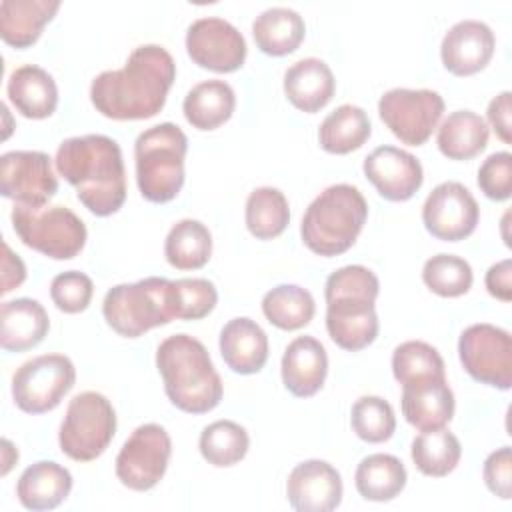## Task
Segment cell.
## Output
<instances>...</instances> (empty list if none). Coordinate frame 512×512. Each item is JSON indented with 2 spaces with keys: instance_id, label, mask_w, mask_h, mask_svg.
<instances>
[{
  "instance_id": "ba28073f",
  "label": "cell",
  "mask_w": 512,
  "mask_h": 512,
  "mask_svg": "<svg viewBox=\"0 0 512 512\" xmlns=\"http://www.w3.org/2000/svg\"><path fill=\"white\" fill-rule=\"evenodd\" d=\"M10 218L18 238L48 258L70 260L86 244L84 222L66 206L32 208L16 204Z\"/></svg>"
},
{
  "instance_id": "d4e9b609",
  "label": "cell",
  "mask_w": 512,
  "mask_h": 512,
  "mask_svg": "<svg viewBox=\"0 0 512 512\" xmlns=\"http://www.w3.org/2000/svg\"><path fill=\"white\" fill-rule=\"evenodd\" d=\"M72 490V474L52 462L40 460L28 466L16 484V496L28 510H52L60 506Z\"/></svg>"
},
{
  "instance_id": "603a6c76",
  "label": "cell",
  "mask_w": 512,
  "mask_h": 512,
  "mask_svg": "<svg viewBox=\"0 0 512 512\" xmlns=\"http://www.w3.org/2000/svg\"><path fill=\"white\" fill-rule=\"evenodd\" d=\"M336 90L330 66L320 58H302L284 72V94L302 112L314 114L324 108Z\"/></svg>"
},
{
  "instance_id": "44dd1931",
  "label": "cell",
  "mask_w": 512,
  "mask_h": 512,
  "mask_svg": "<svg viewBox=\"0 0 512 512\" xmlns=\"http://www.w3.org/2000/svg\"><path fill=\"white\" fill-rule=\"evenodd\" d=\"M328 356L314 336L294 338L282 356V382L298 398L314 396L326 380Z\"/></svg>"
},
{
  "instance_id": "c3c4849f",
  "label": "cell",
  "mask_w": 512,
  "mask_h": 512,
  "mask_svg": "<svg viewBox=\"0 0 512 512\" xmlns=\"http://www.w3.org/2000/svg\"><path fill=\"white\" fill-rule=\"evenodd\" d=\"M2 446H4V460H2V464H4V468H2V476L4 474H8V470L12 468V464H16V460H18V452H16V448L10 444V440H2Z\"/></svg>"
},
{
  "instance_id": "7a4b0ae2",
  "label": "cell",
  "mask_w": 512,
  "mask_h": 512,
  "mask_svg": "<svg viewBox=\"0 0 512 512\" xmlns=\"http://www.w3.org/2000/svg\"><path fill=\"white\" fill-rule=\"evenodd\" d=\"M56 170L76 188L96 216L118 212L126 200V172L118 142L104 134L66 138L56 150Z\"/></svg>"
},
{
  "instance_id": "4dcf8cb0",
  "label": "cell",
  "mask_w": 512,
  "mask_h": 512,
  "mask_svg": "<svg viewBox=\"0 0 512 512\" xmlns=\"http://www.w3.org/2000/svg\"><path fill=\"white\" fill-rule=\"evenodd\" d=\"M354 484L364 500L388 502L394 500L406 486V468L392 454H370L360 460Z\"/></svg>"
},
{
  "instance_id": "d590c367",
  "label": "cell",
  "mask_w": 512,
  "mask_h": 512,
  "mask_svg": "<svg viewBox=\"0 0 512 512\" xmlns=\"http://www.w3.org/2000/svg\"><path fill=\"white\" fill-rule=\"evenodd\" d=\"M246 228L258 240H272L280 236L290 222V208L286 196L272 186H262L250 192L246 200Z\"/></svg>"
},
{
  "instance_id": "30bf717a",
  "label": "cell",
  "mask_w": 512,
  "mask_h": 512,
  "mask_svg": "<svg viewBox=\"0 0 512 512\" xmlns=\"http://www.w3.org/2000/svg\"><path fill=\"white\" fill-rule=\"evenodd\" d=\"M76 382V368L64 354H42L26 360L12 376L14 404L26 414L54 410Z\"/></svg>"
},
{
  "instance_id": "52a82bcc",
  "label": "cell",
  "mask_w": 512,
  "mask_h": 512,
  "mask_svg": "<svg viewBox=\"0 0 512 512\" xmlns=\"http://www.w3.org/2000/svg\"><path fill=\"white\" fill-rule=\"evenodd\" d=\"M106 324L124 338H138L144 332L176 320L174 280L148 276L132 284L110 288L102 302Z\"/></svg>"
},
{
  "instance_id": "7c38bea8",
  "label": "cell",
  "mask_w": 512,
  "mask_h": 512,
  "mask_svg": "<svg viewBox=\"0 0 512 512\" xmlns=\"http://www.w3.org/2000/svg\"><path fill=\"white\" fill-rule=\"evenodd\" d=\"M464 370L478 382L508 390L512 386V338L494 324H472L458 340Z\"/></svg>"
},
{
  "instance_id": "8fae6325",
  "label": "cell",
  "mask_w": 512,
  "mask_h": 512,
  "mask_svg": "<svg viewBox=\"0 0 512 512\" xmlns=\"http://www.w3.org/2000/svg\"><path fill=\"white\" fill-rule=\"evenodd\" d=\"M442 112V96L426 88H392L384 92L378 102L382 122L408 146H422L438 126Z\"/></svg>"
},
{
  "instance_id": "7bdbcfd3",
  "label": "cell",
  "mask_w": 512,
  "mask_h": 512,
  "mask_svg": "<svg viewBox=\"0 0 512 512\" xmlns=\"http://www.w3.org/2000/svg\"><path fill=\"white\" fill-rule=\"evenodd\" d=\"M478 186L486 198L502 202L512 194V154L494 152L478 170Z\"/></svg>"
},
{
  "instance_id": "9a60e30c",
  "label": "cell",
  "mask_w": 512,
  "mask_h": 512,
  "mask_svg": "<svg viewBox=\"0 0 512 512\" xmlns=\"http://www.w3.org/2000/svg\"><path fill=\"white\" fill-rule=\"evenodd\" d=\"M186 52L200 68L226 74L244 64L246 40L224 18H198L188 26Z\"/></svg>"
},
{
  "instance_id": "d6986e66",
  "label": "cell",
  "mask_w": 512,
  "mask_h": 512,
  "mask_svg": "<svg viewBox=\"0 0 512 512\" xmlns=\"http://www.w3.org/2000/svg\"><path fill=\"white\" fill-rule=\"evenodd\" d=\"M496 48L494 32L480 20H460L442 38L440 58L454 76H472L486 68Z\"/></svg>"
},
{
  "instance_id": "8992f818",
  "label": "cell",
  "mask_w": 512,
  "mask_h": 512,
  "mask_svg": "<svg viewBox=\"0 0 512 512\" xmlns=\"http://www.w3.org/2000/svg\"><path fill=\"white\" fill-rule=\"evenodd\" d=\"M186 134L172 122L144 130L134 144L136 182L140 194L154 204L170 202L184 186Z\"/></svg>"
},
{
  "instance_id": "ee69618b",
  "label": "cell",
  "mask_w": 512,
  "mask_h": 512,
  "mask_svg": "<svg viewBox=\"0 0 512 512\" xmlns=\"http://www.w3.org/2000/svg\"><path fill=\"white\" fill-rule=\"evenodd\" d=\"M482 476L492 494H496L502 500L512 498V450H510V446H502L486 458Z\"/></svg>"
},
{
  "instance_id": "1f68e13d",
  "label": "cell",
  "mask_w": 512,
  "mask_h": 512,
  "mask_svg": "<svg viewBox=\"0 0 512 512\" xmlns=\"http://www.w3.org/2000/svg\"><path fill=\"white\" fill-rule=\"evenodd\" d=\"M370 132L368 114L360 106L342 104L322 120L318 142L330 154H350L370 138Z\"/></svg>"
},
{
  "instance_id": "bcb514c9",
  "label": "cell",
  "mask_w": 512,
  "mask_h": 512,
  "mask_svg": "<svg viewBox=\"0 0 512 512\" xmlns=\"http://www.w3.org/2000/svg\"><path fill=\"white\" fill-rule=\"evenodd\" d=\"M486 290L502 302L512 300V260L510 258H504L488 268Z\"/></svg>"
},
{
  "instance_id": "6da1fadb",
  "label": "cell",
  "mask_w": 512,
  "mask_h": 512,
  "mask_svg": "<svg viewBox=\"0 0 512 512\" xmlns=\"http://www.w3.org/2000/svg\"><path fill=\"white\" fill-rule=\"evenodd\" d=\"M174 78L170 52L158 44H142L120 70H106L92 80L90 100L106 118L146 120L164 108Z\"/></svg>"
},
{
  "instance_id": "836d02e7",
  "label": "cell",
  "mask_w": 512,
  "mask_h": 512,
  "mask_svg": "<svg viewBox=\"0 0 512 512\" xmlns=\"http://www.w3.org/2000/svg\"><path fill=\"white\" fill-rule=\"evenodd\" d=\"M412 462L414 466L434 478L448 476L460 462L462 456V446L460 440L442 428L434 430H422L414 440H412Z\"/></svg>"
},
{
  "instance_id": "d6a6232c",
  "label": "cell",
  "mask_w": 512,
  "mask_h": 512,
  "mask_svg": "<svg viewBox=\"0 0 512 512\" xmlns=\"http://www.w3.org/2000/svg\"><path fill=\"white\" fill-rule=\"evenodd\" d=\"M212 254L210 230L192 218L176 222L164 242V256L176 270H198Z\"/></svg>"
},
{
  "instance_id": "7dc6e473",
  "label": "cell",
  "mask_w": 512,
  "mask_h": 512,
  "mask_svg": "<svg viewBox=\"0 0 512 512\" xmlns=\"http://www.w3.org/2000/svg\"><path fill=\"white\" fill-rule=\"evenodd\" d=\"M4 256H2V294L18 288L26 278L24 262L10 250V246L4 242Z\"/></svg>"
},
{
  "instance_id": "f35d334b",
  "label": "cell",
  "mask_w": 512,
  "mask_h": 512,
  "mask_svg": "<svg viewBox=\"0 0 512 512\" xmlns=\"http://www.w3.org/2000/svg\"><path fill=\"white\" fill-rule=\"evenodd\" d=\"M350 424L360 440L380 444L392 438L396 430V416L384 398L362 396L352 404Z\"/></svg>"
},
{
  "instance_id": "83f0119b",
  "label": "cell",
  "mask_w": 512,
  "mask_h": 512,
  "mask_svg": "<svg viewBox=\"0 0 512 512\" xmlns=\"http://www.w3.org/2000/svg\"><path fill=\"white\" fill-rule=\"evenodd\" d=\"M306 24L302 16L286 6L264 10L252 22V36L256 46L268 56H286L294 52L304 40Z\"/></svg>"
},
{
  "instance_id": "e0dca14e",
  "label": "cell",
  "mask_w": 512,
  "mask_h": 512,
  "mask_svg": "<svg viewBox=\"0 0 512 512\" xmlns=\"http://www.w3.org/2000/svg\"><path fill=\"white\" fill-rule=\"evenodd\" d=\"M362 170L378 194L390 202L410 200L424 182L420 160L396 146H378L372 150L364 158Z\"/></svg>"
},
{
  "instance_id": "4316f807",
  "label": "cell",
  "mask_w": 512,
  "mask_h": 512,
  "mask_svg": "<svg viewBox=\"0 0 512 512\" xmlns=\"http://www.w3.org/2000/svg\"><path fill=\"white\" fill-rule=\"evenodd\" d=\"M58 0H2L0 2V36L8 46H32L42 28L58 12Z\"/></svg>"
},
{
  "instance_id": "74e56055",
  "label": "cell",
  "mask_w": 512,
  "mask_h": 512,
  "mask_svg": "<svg viewBox=\"0 0 512 512\" xmlns=\"http://www.w3.org/2000/svg\"><path fill=\"white\" fill-rule=\"evenodd\" d=\"M424 284L442 298H456L470 290L474 274L470 264L454 254H436L424 262Z\"/></svg>"
},
{
  "instance_id": "7402d4cb",
  "label": "cell",
  "mask_w": 512,
  "mask_h": 512,
  "mask_svg": "<svg viewBox=\"0 0 512 512\" xmlns=\"http://www.w3.org/2000/svg\"><path fill=\"white\" fill-rule=\"evenodd\" d=\"M218 346L224 364L236 374H256L268 360V336L246 316L232 318L224 324Z\"/></svg>"
},
{
  "instance_id": "277c9868",
  "label": "cell",
  "mask_w": 512,
  "mask_h": 512,
  "mask_svg": "<svg viewBox=\"0 0 512 512\" xmlns=\"http://www.w3.org/2000/svg\"><path fill=\"white\" fill-rule=\"evenodd\" d=\"M378 290L376 274L360 264L344 266L328 276L324 286L326 330L340 348L358 352L376 340Z\"/></svg>"
},
{
  "instance_id": "ab89813d",
  "label": "cell",
  "mask_w": 512,
  "mask_h": 512,
  "mask_svg": "<svg viewBox=\"0 0 512 512\" xmlns=\"http://www.w3.org/2000/svg\"><path fill=\"white\" fill-rule=\"evenodd\" d=\"M392 372L400 384L428 376H446L442 356L434 346L422 340H408L396 346L392 354Z\"/></svg>"
},
{
  "instance_id": "ac0fdd59",
  "label": "cell",
  "mask_w": 512,
  "mask_h": 512,
  "mask_svg": "<svg viewBox=\"0 0 512 512\" xmlns=\"http://www.w3.org/2000/svg\"><path fill=\"white\" fill-rule=\"evenodd\" d=\"M286 496L298 512H330L342 500L340 472L326 460H304L292 468Z\"/></svg>"
},
{
  "instance_id": "9c48e42d",
  "label": "cell",
  "mask_w": 512,
  "mask_h": 512,
  "mask_svg": "<svg viewBox=\"0 0 512 512\" xmlns=\"http://www.w3.org/2000/svg\"><path fill=\"white\" fill-rule=\"evenodd\" d=\"M114 432L116 412L110 400L100 392H80L70 400L60 424V450L76 462H90L108 448Z\"/></svg>"
},
{
  "instance_id": "f6af8a7d",
  "label": "cell",
  "mask_w": 512,
  "mask_h": 512,
  "mask_svg": "<svg viewBox=\"0 0 512 512\" xmlns=\"http://www.w3.org/2000/svg\"><path fill=\"white\" fill-rule=\"evenodd\" d=\"M512 94L508 90L500 92L498 96H494L488 104L486 116L490 126L494 128L496 136L504 142L510 144L512 142V124H510V116H512Z\"/></svg>"
},
{
  "instance_id": "8d00e7d4",
  "label": "cell",
  "mask_w": 512,
  "mask_h": 512,
  "mask_svg": "<svg viewBox=\"0 0 512 512\" xmlns=\"http://www.w3.org/2000/svg\"><path fill=\"white\" fill-rule=\"evenodd\" d=\"M250 446L248 432L232 420H216L208 424L200 434V454L202 458L216 466V468H228L238 464Z\"/></svg>"
},
{
  "instance_id": "60d3db41",
  "label": "cell",
  "mask_w": 512,
  "mask_h": 512,
  "mask_svg": "<svg viewBox=\"0 0 512 512\" xmlns=\"http://www.w3.org/2000/svg\"><path fill=\"white\" fill-rule=\"evenodd\" d=\"M174 292L178 320H200L208 316L218 302L216 286L206 278L174 280Z\"/></svg>"
},
{
  "instance_id": "f1b7e54d",
  "label": "cell",
  "mask_w": 512,
  "mask_h": 512,
  "mask_svg": "<svg viewBox=\"0 0 512 512\" xmlns=\"http://www.w3.org/2000/svg\"><path fill=\"white\" fill-rule=\"evenodd\" d=\"M236 106V94L224 80H206L196 84L184 98L182 110L196 130H216L230 120Z\"/></svg>"
},
{
  "instance_id": "f546056e",
  "label": "cell",
  "mask_w": 512,
  "mask_h": 512,
  "mask_svg": "<svg viewBox=\"0 0 512 512\" xmlns=\"http://www.w3.org/2000/svg\"><path fill=\"white\" fill-rule=\"evenodd\" d=\"M488 124L472 110H456L438 128V150L450 160H470L488 144Z\"/></svg>"
},
{
  "instance_id": "3957f363",
  "label": "cell",
  "mask_w": 512,
  "mask_h": 512,
  "mask_svg": "<svg viewBox=\"0 0 512 512\" xmlns=\"http://www.w3.org/2000/svg\"><path fill=\"white\" fill-rule=\"evenodd\" d=\"M156 368L168 400L188 414L214 410L222 400V380L206 346L188 334L164 338L156 350Z\"/></svg>"
},
{
  "instance_id": "ffe728a7",
  "label": "cell",
  "mask_w": 512,
  "mask_h": 512,
  "mask_svg": "<svg viewBox=\"0 0 512 512\" xmlns=\"http://www.w3.org/2000/svg\"><path fill=\"white\" fill-rule=\"evenodd\" d=\"M400 404L406 422L420 432L442 428L454 416V394L446 376H428L402 384Z\"/></svg>"
},
{
  "instance_id": "2e32d148",
  "label": "cell",
  "mask_w": 512,
  "mask_h": 512,
  "mask_svg": "<svg viewBox=\"0 0 512 512\" xmlns=\"http://www.w3.org/2000/svg\"><path fill=\"white\" fill-rule=\"evenodd\" d=\"M480 208L470 190L454 180L438 184L422 206L426 230L444 242L468 238L478 224Z\"/></svg>"
},
{
  "instance_id": "4fadbf2b",
  "label": "cell",
  "mask_w": 512,
  "mask_h": 512,
  "mask_svg": "<svg viewBox=\"0 0 512 512\" xmlns=\"http://www.w3.org/2000/svg\"><path fill=\"white\" fill-rule=\"evenodd\" d=\"M170 454L168 432L160 424H142L122 444L116 456V476L130 490H150L166 474Z\"/></svg>"
},
{
  "instance_id": "5b68a950",
  "label": "cell",
  "mask_w": 512,
  "mask_h": 512,
  "mask_svg": "<svg viewBox=\"0 0 512 512\" xmlns=\"http://www.w3.org/2000/svg\"><path fill=\"white\" fill-rule=\"evenodd\" d=\"M366 216L368 204L356 186H328L302 216V242L318 256H338L356 242Z\"/></svg>"
},
{
  "instance_id": "cb8c5ba5",
  "label": "cell",
  "mask_w": 512,
  "mask_h": 512,
  "mask_svg": "<svg viewBox=\"0 0 512 512\" xmlns=\"http://www.w3.org/2000/svg\"><path fill=\"white\" fill-rule=\"evenodd\" d=\"M48 328V314L34 298H16L0 306V344L8 352H24L38 346Z\"/></svg>"
},
{
  "instance_id": "484cf974",
  "label": "cell",
  "mask_w": 512,
  "mask_h": 512,
  "mask_svg": "<svg viewBox=\"0 0 512 512\" xmlns=\"http://www.w3.org/2000/svg\"><path fill=\"white\" fill-rule=\"evenodd\" d=\"M6 92L12 106L24 118H48L58 106V88L54 78L34 64L16 68L8 78Z\"/></svg>"
},
{
  "instance_id": "5bb4252c",
  "label": "cell",
  "mask_w": 512,
  "mask_h": 512,
  "mask_svg": "<svg viewBox=\"0 0 512 512\" xmlns=\"http://www.w3.org/2000/svg\"><path fill=\"white\" fill-rule=\"evenodd\" d=\"M0 192L20 206H46L58 192L50 156L40 150H12L2 154Z\"/></svg>"
},
{
  "instance_id": "e575fe53",
  "label": "cell",
  "mask_w": 512,
  "mask_h": 512,
  "mask_svg": "<svg viewBox=\"0 0 512 512\" xmlns=\"http://www.w3.org/2000/svg\"><path fill=\"white\" fill-rule=\"evenodd\" d=\"M262 312L280 330H300L314 318L316 304L312 294L298 284H280L262 298Z\"/></svg>"
},
{
  "instance_id": "b9f144b4",
  "label": "cell",
  "mask_w": 512,
  "mask_h": 512,
  "mask_svg": "<svg viewBox=\"0 0 512 512\" xmlns=\"http://www.w3.org/2000/svg\"><path fill=\"white\" fill-rule=\"evenodd\" d=\"M94 284L90 276L78 270H68L52 278L50 298L58 310L66 314L84 312L92 300Z\"/></svg>"
}]
</instances>
